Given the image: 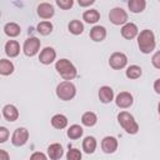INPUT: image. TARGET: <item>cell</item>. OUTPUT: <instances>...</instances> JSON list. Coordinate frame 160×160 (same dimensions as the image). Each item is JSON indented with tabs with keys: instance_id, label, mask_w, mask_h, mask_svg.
I'll list each match as a JSON object with an SVG mask.
<instances>
[{
	"instance_id": "cell-27",
	"label": "cell",
	"mask_w": 160,
	"mask_h": 160,
	"mask_svg": "<svg viewBox=\"0 0 160 160\" xmlns=\"http://www.w3.org/2000/svg\"><path fill=\"white\" fill-rule=\"evenodd\" d=\"M125 74H126V78L135 80V79H139V78L141 76L142 70H141V68L138 66V65H130V66L126 69V72H125Z\"/></svg>"
},
{
	"instance_id": "cell-3",
	"label": "cell",
	"mask_w": 160,
	"mask_h": 160,
	"mask_svg": "<svg viewBox=\"0 0 160 160\" xmlns=\"http://www.w3.org/2000/svg\"><path fill=\"white\" fill-rule=\"evenodd\" d=\"M118 121L120 126L128 132V134H136L139 131V125L135 121L134 116L128 111H121L118 115Z\"/></svg>"
},
{
	"instance_id": "cell-34",
	"label": "cell",
	"mask_w": 160,
	"mask_h": 160,
	"mask_svg": "<svg viewBox=\"0 0 160 160\" xmlns=\"http://www.w3.org/2000/svg\"><path fill=\"white\" fill-rule=\"evenodd\" d=\"M8 136H9V131L5 126H1L0 128V142H5L8 140Z\"/></svg>"
},
{
	"instance_id": "cell-37",
	"label": "cell",
	"mask_w": 160,
	"mask_h": 160,
	"mask_svg": "<svg viewBox=\"0 0 160 160\" xmlns=\"http://www.w3.org/2000/svg\"><path fill=\"white\" fill-rule=\"evenodd\" d=\"M154 90L156 91V94H160V79L155 80V82H154Z\"/></svg>"
},
{
	"instance_id": "cell-1",
	"label": "cell",
	"mask_w": 160,
	"mask_h": 160,
	"mask_svg": "<svg viewBox=\"0 0 160 160\" xmlns=\"http://www.w3.org/2000/svg\"><path fill=\"white\" fill-rule=\"evenodd\" d=\"M138 45L142 54H150L155 49V35L151 30L145 29L138 35Z\"/></svg>"
},
{
	"instance_id": "cell-28",
	"label": "cell",
	"mask_w": 160,
	"mask_h": 160,
	"mask_svg": "<svg viewBox=\"0 0 160 160\" xmlns=\"http://www.w3.org/2000/svg\"><path fill=\"white\" fill-rule=\"evenodd\" d=\"M82 132H84L82 128H81L80 125H76V124L71 125V126L68 129V136H69L70 139H72V140L81 138V136H82Z\"/></svg>"
},
{
	"instance_id": "cell-13",
	"label": "cell",
	"mask_w": 160,
	"mask_h": 160,
	"mask_svg": "<svg viewBox=\"0 0 160 160\" xmlns=\"http://www.w3.org/2000/svg\"><path fill=\"white\" fill-rule=\"evenodd\" d=\"M138 31H139L138 30V26L135 24H132V22H126L121 28V35H122V38H125L128 40L134 39L138 35Z\"/></svg>"
},
{
	"instance_id": "cell-29",
	"label": "cell",
	"mask_w": 160,
	"mask_h": 160,
	"mask_svg": "<svg viewBox=\"0 0 160 160\" xmlns=\"http://www.w3.org/2000/svg\"><path fill=\"white\" fill-rule=\"evenodd\" d=\"M52 31V24L50 21H41L38 24V32L41 35H49Z\"/></svg>"
},
{
	"instance_id": "cell-38",
	"label": "cell",
	"mask_w": 160,
	"mask_h": 160,
	"mask_svg": "<svg viewBox=\"0 0 160 160\" xmlns=\"http://www.w3.org/2000/svg\"><path fill=\"white\" fill-rule=\"evenodd\" d=\"M158 109H159V114H160V102H159V106H158Z\"/></svg>"
},
{
	"instance_id": "cell-25",
	"label": "cell",
	"mask_w": 160,
	"mask_h": 160,
	"mask_svg": "<svg viewBox=\"0 0 160 160\" xmlns=\"http://www.w3.org/2000/svg\"><path fill=\"white\" fill-rule=\"evenodd\" d=\"M14 72V64L10 60L1 59L0 60V74L1 75H10Z\"/></svg>"
},
{
	"instance_id": "cell-36",
	"label": "cell",
	"mask_w": 160,
	"mask_h": 160,
	"mask_svg": "<svg viewBox=\"0 0 160 160\" xmlns=\"http://www.w3.org/2000/svg\"><path fill=\"white\" fill-rule=\"evenodd\" d=\"M0 160H10V156L5 150H0Z\"/></svg>"
},
{
	"instance_id": "cell-16",
	"label": "cell",
	"mask_w": 160,
	"mask_h": 160,
	"mask_svg": "<svg viewBox=\"0 0 160 160\" xmlns=\"http://www.w3.org/2000/svg\"><path fill=\"white\" fill-rule=\"evenodd\" d=\"M48 155L51 160H59L62 155H64V150H62V146L58 142H54L51 144L49 148H48Z\"/></svg>"
},
{
	"instance_id": "cell-21",
	"label": "cell",
	"mask_w": 160,
	"mask_h": 160,
	"mask_svg": "<svg viewBox=\"0 0 160 160\" xmlns=\"http://www.w3.org/2000/svg\"><path fill=\"white\" fill-rule=\"evenodd\" d=\"M96 149V140L94 136H86L82 140V150L86 154H92Z\"/></svg>"
},
{
	"instance_id": "cell-6",
	"label": "cell",
	"mask_w": 160,
	"mask_h": 160,
	"mask_svg": "<svg viewBox=\"0 0 160 160\" xmlns=\"http://www.w3.org/2000/svg\"><path fill=\"white\" fill-rule=\"evenodd\" d=\"M128 64V56L124 52H114L109 58V65L114 70H120L124 69Z\"/></svg>"
},
{
	"instance_id": "cell-33",
	"label": "cell",
	"mask_w": 160,
	"mask_h": 160,
	"mask_svg": "<svg viewBox=\"0 0 160 160\" xmlns=\"http://www.w3.org/2000/svg\"><path fill=\"white\" fill-rule=\"evenodd\" d=\"M30 160H48V158H46V155H45L44 152H41V151H35V152L31 154Z\"/></svg>"
},
{
	"instance_id": "cell-31",
	"label": "cell",
	"mask_w": 160,
	"mask_h": 160,
	"mask_svg": "<svg viewBox=\"0 0 160 160\" xmlns=\"http://www.w3.org/2000/svg\"><path fill=\"white\" fill-rule=\"evenodd\" d=\"M72 4H74L72 0H56V5L61 9H64V10L70 9L72 6Z\"/></svg>"
},
{
	"instance_id": "cell-19",
	"label": "cell",
	"mask_w": 160,
	"mask_h": 160,
	"mask_svg": "<svg viewBox=\"0 0 160 160\" xmlns=\"http://www.w3.org/2000/svg\"><path fill=\"white\" fill-rule=\"evenodd\" d=\"M82 19H84L86 22H89V24H95V22H98L99 19H100V12H99L96 9H89V10H86V11H84Z\"/></svg>"
},
{
	"instance_id": "cell-14",
	"label": "cell",
	"mask_w": 160,
	"mask_h": 160,
	"mask_svg": "<svg viewBox=\"0 0 160 160\" xmlns=\"http://www.w3.org/2000/svg\"><path fill=\"white\" fill-rule=\"evenodd\" d=\"M99 99L104 104H109L114 99V90L110 86H101L99 90Z\"/></svg>"
},
{
	"instance_id": "cell-23",
	"label": "cell",
	"mask_w": 160,
	"mask_h": 160,
	"mask_svg": "<svg viewBox=\"0 0 160 160\" xmlns=\"http://www.w3.org/2000/svg\"><path fill=\"white\" fill-rule=\"evenodd\" d=\"M96 121H98V116H96V114L95 112H92V111H86V112H84L82 114V116H81V122H82V125H85V126H94L95 124H96Z\"/></svg>"
},
{
	"instance_id": "cell-30",
	"label": "cell",
	"mask_w": 160,
	"mask_h": 160,
	"mask_svg": "<svg viewBox=\"0 0 160 160\" xmlns=\"http://www.w3.org/2000/svg\"><path fill=\"white\" fill-rule=\"evenodd\" d=\"M66 159L68 160H81V152H80V150H78L75 148L69 149V151L66 154Z\"/></svg>"
},
{
	"instance_id": "cell-18",
	"label": "cell",
	"mask_w": 160,
	"mask_h": 160,
	"mask_svg": "<svg viewBox=\"0 0 160 160\" xmlns=\"http://www.w3.org/2000/svg\"><path fill=\"white\" fill-rule=\"evenodd\" d=\"M90 38L94 41H102L106 38V29L104 26L96 25L90 30Z\"/></svg>"
},
{
	"instance_id": "cell-11",
	"label": "cell",
	"mask_w": 160,
	"mask_h": 160,
	"mask_svg": "<svg viewBox=\"0 0 160 160\" xmlns=\"http://www.w3.org/2000/svg\"><path fill=\"white\" fill-rule=\"evenodd\" d=\"M101 149L106 154H112L118 149V140L114 136H105L101 141Z\"/></svg>"
},
{
	"instance_id": "cell-8",
	"label": "cell",
	"mask_w": 160,
	"mask_h": 160,
	"mask_svg": "<svg viewBox=\"0 0 160 160\" xmlns=\"http://www.w3.org/2000/svg\"><path fill=\"white\" fill-rule=\"evenodd\" d=\"M28 139H29V131H28V129H25V128H18L14 131L12 136H11V142L15 146H22V145L26 144Z\"/></svg>"
},
{
	"instance_id": "cell-22",
	"label": "cell",
	"mask_w": 160,
	"mask_h": 160,
	"mask_svg": "<svg viewBox=\"0 0 160 160\" xmlns=\"http://www.w3.org/2000/svg\"><path fill=\"white\" fill-rule=\"evenodd\" d=\"M4 31H5V34H6L8 36L15 38V36L20 35L21 29H20V26H19L16 22H8V24L4 26Z\"/></svg>"
},
{
	"instance_id": "cell-17",
	"label": "cell",
	"mask_w": 160,
	"mask_h": 160,
	"mask_svg": "<svg viewBox=\"0 0 160 160\" xmlns=\"http://www.w3.org/2000/svg\"><path fill=\"white\" fill-rule=\"evenodd\" d=\"M20 52V45L16 40H9L5 44V54L10 58H15L18 56Z\"/></svg>"
},
{
	"instance_id": "cell-7",
	"label": "cell",
	"mask_w": 160,
	"mask_h": 160,
	"mask_svg": "<svg viewBox=\"0 0 160 160\" xmlns=\"http://www.w3.org/2000/svg\"><path fill=\"white\" fill-rule=\"evenodd\" d=\"M40 49V40L38 38H29L25 40L24 42V46H22V50H24V54L26 56H34L38 54Z\"/></svg>"
},
{
	"instance_id": "cell-26",
	"label": "cell",
	"mask_w": 160,
	"mask_h": 160,
	"mask_svg": "<svg viewBox=\"0 0 160 160\" xmlns=\"http://www.w3.org/2000/svg\"><path fill=\"white\" fill-rule=\"evenodd\" d=\"M68 29H69V31H70L71 34H74V35H80V34H82V31H84V25H82V22H81L80 20H71V21L69 22Z\"/></svg>"
},
{
	"instance_id": "cell-4",
	"label": "cell",
	"mask_w": 160,
	"mask_h": 160,
	"mask_svg": "<svg viewBox=\"0 0 160 160\" xmlns=\"http://www.w3.org/2000/svg\"><path fill=\"white\" fill-rule=\"evenodd\" d=\"M56 95L60 100L69 101L76 95V88L71 81H62L56 86Z\"/></svg>"
},
{
	"instance_id": "cell-2",
	"label": "cell",
	"mask_w": 160,
	"mask_h": 160,
	"mask_svg": "<svg viewBox=\"0 0 160 160\" xmlns=\"http://www.w3.org/2000/svg\"><path fill=\"white\" fill-rule=\"evenodd\" d=\"M55 70L59 72V75L65 81H70V80H72L78 75L76 68L68 59H60V60H58L56 64H55Z\"/></svg>"
},
{
	"instance_id": "cell-15",
	"label": "cell",
	"mask_w": 160,
	"mask_h": 160,
	"mask_svg": "<svg viewBox=\"0 0 160 160\" xmlns=\"http://www.w3.org/2000/svg\"><path fill=\"white\" fill-rule=\"evenodd\" d=\"M2 116L8 120V121H15L19 118V111L14 105H5L2 108Z\"/></svg>"
},
{
	"instance_id": "cell-10",
	"label": "cell",
	"mask_w": 160,
	"mask_h": 160,
	"mask_svg": "<svg viewBox=\"0 0 160 160\" xmlns=\"http://www.w3.org/2000/svg\"><path fill=\"white\" fill-rule=\"evenodd\" d=\"M55 58H56V52H55V50H54L52 48H50V46L44 48V49L41 50L40 55H39V60H40V62L44 64V65H50V64L55 60Z\"/></svg>"
},
{
	"instance_id": "cell-32",
	"label": "cell",
	"mask_w": 160,
	"mask_h": 160,
	"mask_svg": "<svg viewBox=\"0 0 160 160\" xmlns=\"http://www.w3.org/2000/svg\"><path fill=\"white\" fill-rule=\"evenodd\" d=\"M151 62H152L154 68L160 69V50L156 51V52L152 55V58H151Z\"/></svg>"
},
{
	"instance_id": "cell-9",
	"label": "cell",
	"mask_w": 160,
	"mask_h": 160,
	"mask_svg": "<svg viewBox=\"0 0 160 160\" xmlns=\"http://www.w3.org/2000/svg\"><path fill=\"white\" fill-rule=\"evenodd\" d=\"M115 102L116 105L120 108V109H128L132 105L134 102V99H132V95L128 91H121L116 95V99H115Z\"/></svg>"
},
{
	"instance_id": "cell-12",
	"label": "cell",
	"mask_w": 160,
	"mask_h": 160,
	"mask_svg": "<svg viewBox=\"0 0 160 160\" xmlns=\"http://www.w3.org/2000/svg\"><path fill=\"white\" fill-rule=\"evenodd\" d=\"M38 15L41 18V19H50L54 16L55 14V10L52 8L51 4L49 2H41L39 6H38V10H36Z\"/></svg>"
},
{
	"instance_id": "cell-20",
	"label": "cell",
	"mask_w": 160,
	"mask_h": 160,
	"mask_svg": "<svg viewBox=\"0 0 160 160\" xmlns=\"http://www.w3.org/2000/svg\"><path fill=\"white\" fill-rule=\"evenodd\" d=\"M51 125L55 128V129H64L66 128L68 125V118L62 114H56L51 118Z\"/></svg>"
},
{
	"instance_id": "cell-24",
	"label": "cell",
	"mask_w": 160,
	"mask_h": 160,
	"mask_svg": "<svg viewBox=\"0 0 160 160\" xmlns=\"http://www.w3.org/2000/svg\"><path fill=\"white\" fill-rule=\"evenodd\" d=\"M128 6H129V9H130L131 12L138 14V12H141L145 9L146 1L145 0H130L128 2Z\"/></svg>"
},
{
	"instance_id": "cell-35",
	"label": "cell",
	"mask_w": 160,
	"mask_h": 160,
	"mask_svg": "<svg viewBox=\"0 0 160 160\" xmlns=\"http://www.w3.org/2000/svg\"><path fill=\"white\" fill-rule=\"evenodd\" d=\"M94 0H79V5L80 6H89L91 4H94Z\"/></svg>"
},
{
	"instance_id": "cell-5",
	"label": "cell",
	"mask_w": 160,
	"mask_h": 160,
	"mask_svg": "<svg viewBox=\"0 0 160 160\" xmlns=\"http://www.w3.org/2000/svg\"><path fill=\"white\" fill-rule=\"evenodd\" d=\"M109 19L114 25H125L128 21V12L122 8H114L109 12Z\"/></svg>"
}]
</instances>
